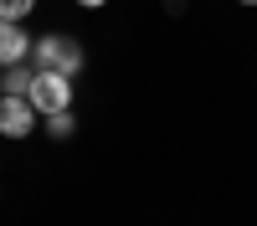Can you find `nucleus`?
I'll return each instance as SVG.
<instances>
[{"label": "nucleus", "instance_id": "f257e3e1", "mask_svg": "<svg viewBox=\"0 0 257 226\" xmlns=\"http://www.w3.org/2000/svg\"><path fill=\"white\" fill-rule=\"evenodd\" d=\"M82 41H72V36H62V31H52V36H41L36 47H31V67L36 72H62V77H77L82 72Z\"/></svg>", "mask_w": 257, "mask_h": 226}, {"label": "nucleus", "instance_id": "f03ea898", "mask_svg": "<svg viewBox=\"0 0 257 226\" xmlns=\"http://www.w3.org/2000/svg\"><path fill=\"white\" fill-rule=\"evenodd\" d=\"M31 108L47 118V113H67L72 108V77H62V72H36V82H31Z\"/></svg>", "mask_w": 257, "mask_h": 226}, {"label": "nucleus", "instance_id": "7ed1b4c3", "mask_svg": "<svg viewBox=\"0 0 257 226\" xmlns=\"http://www.w3.org/2000/svg\"><path fill=\"white\" fill-rule=\"evenodd\" d=\"M31 129H36L31 98H0V134H6V139H26Z\"/></svg>", "mask_w": 257, "mask_h": 226}, {"label": "nucleus", "instance_id": "20e7f679", "mask_svg": "<svg viewBox=\"0 0 257 226\" xmlns=\"http://www.w3.org/2000/svg\"><path fill=\"white\" fill-rule=\"evenodd\" d=\"M31 47H36V41L21 31V21H0V67H21V62H31Z\"/></svg>", "mask_w": 257, "mask_h": 226}, {"label": "nucleus", "instance_id": "39448f33", "mask_svg": "<svg viewBox=\"0 0 257 226\" xmlns=\"http://www.w3.org/2000/svg\"><path fill=\"white\" fill-rule=\"evenodd\" d=\"M31 82H36V67L21 62V67H6V72H0V93H6V98H26Z\"/></svg>", "mask_w": 257, "mask_h": 226}, {"label": "nucleus", "instance_id": "423d86ee", "mask_svg": "<svg viewBox=\"0 0 257 226\" xmlns=\"http://www.w3.org/2000/svg\"><path fill=\"white\" fill-rule=\"evenodd\" d=\"M36 11V0H0V21H26Z\"/></svg>", "mask_w": 257, "mask_h": 226}, {"label": "nucleus", "instance_id": "0eeeda50", "mask_svg": "<svg viewBox=\"0 0 257 226\" xmlns=\"http://www.w3.org/2000/svg\"><path fill=\"white\" fill-rule=\"evenodd\" d=\"M72 129H77V118H72V113H47V134H52V139H67Z\"/></svg>", "mask_w": 257, "mask_h": 226}, {"label": "nucleus", "instance_id": "6e6552de", "mask_svg": "<svg viewBox=\"0 0 257 226\" xmlns=\"http://www.w3.org/2000/svg\"><path fill=\"white\" fill-rule=\"evenodd\" d=\"M77 6H88V11H98V6H108V0H77Z\"/></svg>", "mask_w": 257, "mask_h": 226}, {"label": "nucleus", "instance_id": "1a4fd4ad", "mask_svg": "<svg viewBox=\"0 0 257 226\" xmlns=\"http://www.w3.org/2000/svg\"><path fill=\"white\" fill-rule=\"evenodd\" d=\"M242 6H257V0H242Z\"/></svg>", "mask_w": 257, "mask_h": 226}]
</instances>
